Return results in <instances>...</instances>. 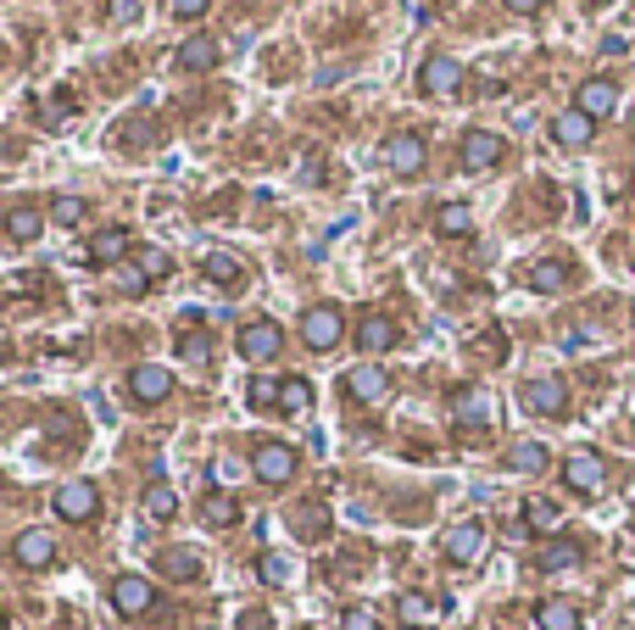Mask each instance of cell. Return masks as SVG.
<instances>
[{
	"mask_svg": "<svg viewBox=\"0 0 635 630\" xmlns=\"http://www.w3.org/2000/svg\"><path fill=\"white\" fill-rule=\"evenodd\" d=\"M580 608L569 597H547V602H535V630H580Z\"/></svg>",
	"mask_w": 635,
	"mask_h": 630,
	"instance_id": "22",
	"label": "cell"
},
{
	"mask_svg": "<svg viewBox=\"0 0 635 630\" xmlns=\"http://www.w3.org/2000/svg\"><path fill=\"white\" fill-rule=\"evenodd\" d=\"M524 524H529L535 535H552V530L563 524V508L547 502V497H529V502H524Z\"/></svg>",
	"mask_w": 635,
	"mask_h": 630,
	"instance_id": "27",
	"label": "cell"
},
{
	"mask_svg": "<svg viewBox=\"0 0 635 630\" xmlns=\"http://www.w3.org/2000/svg\"><path fill=\"white\" fill-rule=\"evenodd\" d=\"M134 262L145 268V280H167V274H173V257H167V251H156V246H140V251H134Z\"/></svg>",
	"mask_w": 635,
	"mask_h": 630,
	"instance_id": "36",
	"label": "cell"
},
{
	"mask_svg": "<svg viewBox=\"0 0 635 630\" xmlns=\"http://www.w3.org/2000/svg\"><path fill=\"white\" fill-rule=\"evenodd\" d=\"M340 391H346L351 402H362V408H374V402L391 397V374H385L380 363H357V369L340 380Z\"/></svg>",
	"mask_w": 635,
	"mask_h": 630,
	"instance_id": "9",
	"label": "cell"
},
{
	"mask_svg": "<svg viewBox=\"0 0 635 630\" xmlns=\"http://www.w3.org/2000/svg\"><path fill=\"white\" fill-rule=\"evenodd\" d=\"M0 363H7V351H0Z\"/></svg>",
	"mask_w": 635,
	"mask_h": 630,
	"instance_id": "46",
	"label": "cell"
},
{
	"mask_svg": "<svg viewBox=\"0 0 635 630\" xmlns=\"http://www.w3.org/2000/svg\"><path fill=\"white\" fill-rule=\"evenodd\" d=\"M485 547H491V530L480 524V519H463V524H451L446 530V542H440V553L451 558V564H480L485 558Z\"/></svg>",
	"mask_w": 635,
	"mask_h": 630,
	"instance_id": "3",
	"label": "cell"
},
{
	"mask_svg": "<svg viewBox=\"0 0 635 630\" xmlns=\"http://www.w3.org/2000/svg\"><path fill=\"white\" fill-rule=\"evenodd\" d=\"M313 408V385L302 380V374H291L285 385H280V413H307Z\"/></svg>",
	"mask_w": 635,
	"mask_h": 630,
	"instance_id": "33",
	"label": "cell"
},
{
	"mask_svg": "<svg viewBox=\"0 0 635 630\" xmlns=\"http://www.w3.org/2000/svg\"><path fill=\"white\" fill-rule=\"evenodd\" d=\"M51 508H56V519H67V524H89V519L101 513V491L89 486V480H62L56 497H51Z\"/></svg>",
	"mask_w": 635,
	"mask_h": 630,
	"instance_id": "1",
	"label": "cell"
},
{
	"mask_svg": "<svg viewBox=\"0 0 635 630\" xmlns=\"http://www.w3.org/2000/svg\"><path fill=\"white\" fill-rule=\"evenodd\" d=\"M547 464L552 458H547V446H540V441H518L513 453H507V469H518V475H540Z\"/></svg>",
	"mask_w": 635,
	"mask_h": 630,
	"instance_id": "28",
	"label": "cell"
},
{
	"mask_svg": "<svg viewBox=\"0 0 635 630\" xmlns=\"http://www.w3.org/2000/svg\"><path fill=\"white\" fill-rule=\"evenodd\" d=\"M552 140H558V145H569V151H580V145H591V140H596V118H585L580 107H569V112H558V118H552Z\"/></svg>",
	"mask_w": 635,
	"mask_h": 630,
	"instance_id": "18",
	"label": "cell"
},
{
	"mask_svg": "<svg viewBox=\"0 0 635 630\" xmlns=\"http://www.w3.org/2000/svg\"><path fill=\"white\" fill-rule=\"evenodd\" d=\"M112 608H118L123 619H140V613L156 608V586H151L145 575H118V580H112Z\"/></svg>",
	"mask_w": 635,
	"mask_h": 630,
	"instance_id": "12",
	"label": "cell"
},
{
	"mask_svg": "<svg viewBox=\"0 0 635 630\" xmlns=\"http://www.w3.org/2000/svg\"><path fill=\"white\" fill-rule=\"evenodd\" d=\"M178 357L207 363V357H212V335H207V329H185V335H178Z\"/></svg>",
	"mask_w": 635,
	"mask_h": 630,
	"instance_id": "35",
	"label": "cell"
},
{
	"mask_svg": "<svg viewBox=\"0 0 635 630\" xmlns=\"http://www.w3.org/2000/svg\"><path fill=\"white\" fill-rule=\"evenodd\" d=\"M574 107H580L585 118H596V123H602V118L618 107V84H613V78H585V84L574 89Z\"/></svg>",
	"mask_w": 635,
	"mask_h": 630,
	"instance_id": "16",
	"label": "cell"
},
{
	"mask_svg": "<svg viewBox=\"0 0 635 630\" xmlns=\"http://www.w3.org/2000/svg\"><path fill=\"white\" fill-rule=\"evenodd\" d=\"M451 419H458L463 435H474V430H485L496 419V408H491V397L480 385H463V391H451Z\"/></svg>",
	"mask_w": 635,
	"mask_h": 630,
	"instance_id": "10",
	"label": "cell"
},
{
	"mask_svg": "<svg viewBox=\"0 0 635 630\" xmlns=\"http://www.w3.org/2000/svg\"><path fill=\"white\" fill-rule=\"evenodd\" d=\"M84 213H89V207H84V196H56V202H51V218H56V224H67V229H78V224H84Z\"/></svg>",
	"mask_w": 635,
	"mask_h": 630,
	"instance_id": "39",
	"label": "cell"
},
{
	"mask_svg": "<svg viewBox=\"0 0 635 630\" xmlns=\"http://www.w3.org/2000/svg\"><path fill=\"white\" fill-rule=\"evenodd\" d=\"M502 156H507V140L502 134H491V129H469L463 134V173H491V167H502Z\"/></svg>",
	"mask_w": 635,
	"mask_h": 630,
	"instance_id": "8",
	"label": "cell"
},
{
	"mask_svg": "<svg viewBox=\"0 0 635 630\" xmlns=\"http://www.w3.org/2000/svg\"><path fill=\"white\" fill-rule=\"evenodd\" d=\"M140 7H145V0H107V18H112V23H134Z\"/></svg>",
	"mask_w": 635,
	"mask_h": 630,
	"instance_id": "42",
	"label": "cell"
},
{
	"mask_svg": "<svg viewBox=\"0 0 635 630\" xmlns=\"http://www.w3.org/2000/svg\"><path fill=\"white\" fill-rule=\"evenodd\" d=\"M396 619H402V624H429V619H435V602H429L424 591H402V597H396Z\"/></svg>",
	"mask_w": 635,
	"mask_h": 630,
	"instance_id": "32",
	"label": "cell"
},
{
	"mask_svg": "<svg viewBox=\"0 0 635 630\" xmlns=\"http://www.w3.org/2000/svg\"><path fill=\"white\" fill-rule=\"evenodd\" d=\"M474 229V213L463 207V202H446V207H435V235H446V240H463Z\"/></svg>",
	"mask_w": 635,
	"mask_h": 630,
	"instance_id": "26",
	"label": "cell"
},
{
	"mask_svg": "<svg viewBox=\"0 0 635 630\" xmlns=\"http://www.w3.org/2000/svg\"><path fill=\"white\" fill-rule=\"evenodd\" d=\"M0 630H7V613H0Z\"/></svg>",
	"mask_w": 635,
	"mask_h": 630,
	"instance_id": "45",
	"label": "cell"
},
{
	"mask_svg": "<svg viewBox=\"0 0 635 630\" xmlns=\"http://www.w3.org/2000/svg\"><path fill=\"white\" fill-rule=\"evenodd\" d=\"M40 229H45V213H40V207L23 202V207L7 213V235H12V240H40Z\"/></svg>",
	"mask_w": 635,
	"mask_h": 630,
	"instance_id": "30",
	"label": "cell"
},
{
	"mask_svg": "<svg viewBox=\"0 0 635 630\" xmlns=\"http://www.w3.org/2000/svg\"><path fill=\"white\" fill-rule=\"evenodd\" d=\"M280 385H285V380L256 374V380H251V408H280Z\"/></svg>",
	"mask_w": 635,
	"mask_h": 630,
	"instance_id": "40",
	"label": "cell"
},
{
	"mask_svg": "<svg viewBox=\"0 0 635 630\" xmlns=\"http://www.w3.org/2000/svg\"><path fill=\"white\" fill-rule=\"evenodd\" d=\"M212 0H167V18H201Z\"/></svg>",
	"mask_w": 635,
	"mask_h": 630,
	"instance_id": "43",
	"label": "cell"
},
{
	"mask_svg": "<svg viewBox=\"0 0 635 630\" xmlns=\"http://www.w3.org/2000/svg\"><path fill=\"white\" fill-rule=\"evenodd\" d=\"M201 274H207L212 285H223V291H240V285H245V262H240L234 251L212 246V251L201 257Z\"/></svg>",
	"mask_w": 635,
	"mask_h": 630,
	"instance_id": "17",
	"label": "cell"
},
{
	"mask_svg": "<svg viewBox=\"0 0 635 630\" xmlns=\"http://www.w3.org/2000/svg\"><path fill=\"white\" fill-rule=\"evenodd\" d=\"M291 530L302 535V542H324V535H329V508H324L318 497L296 502V508H291Z\"/></svg>",
	"mask_w": 635,
	"mask_h": 630,
	"instance_id": "21",
	"label": "cell"
},
{
	"mask_svg": "<svg viewBox=\"0 0 635 630\" xmlns=\"http://www.w3.org/2000/svg\"><path fill=\"white\" fill-rule=\"evenodd\" d=\"M569 285V262H558V257H540L535 268H529V291H540V296H558Z\"/></svg>",
	"mask_w": 635,
	"mask_h": 630,
	"instance_id": "24",
	"label": "cell"
},
{
	"mask_svg": "<svg viewBox=\"0 0 635 630\" xmlns=\"http://www.w3.org/2000/svg\"><path fill=\"white\" fill-rule=\"evenodd\" d=\"M256 575H262L267 586H285V580H291V558H285V553H262V558H256Z\"/></svg>",
	"mask_w": 635,
	"mask_h": 630,
	"instance_id": "38",
	"label": "cell"
},
{
	"mask_svg": "<svg viewBox=\"0 0 635 630\" xmlns=\"http://www.w3.org/2000/svg\"><path fill=\"white\" fill-rule=\"evenodd\" d=\"M418 89H424V96H458V89H463V62H451V56H424Z\"/></svg>",
	"mask_w": 635,
	"mask_h": 630,
	"instance_id": "13",
	"label": "cell"
},
{
	"mask_svg": "<svg viewBox=\"0 0 635 630\" xmlns=\"http://www.w3.org/2000/svg\"><path fill=\"white\" fill-rule=\"evenodd\" d=\"M201 513H207V524H218V530H229V524L240 519V502H234L229 491H207V508H201Z\"/></svg>",
	"mask_w": 635,
	"mask_h": 630,
	"instance_id": "34",
	"label": "cell"
},
{
	"mask_svg": "<svg viewBox=\"0 0 635 630\" xmlns=\"http://www.w3.org/2000/svg\"><path fill=\"white\" fill-rule=\"evenodd\" d=\"M123 251H129V229H101L89 240V262H123Z\"/></svg>",
	"mask_w": 635,
	"mask_h": 630,
	"instance_id": "31",
	"label": "cell"
},
{
	"mask_svg": "<svg viewBox=\"0 0 635 630\" xmlns=\"http://www.w3.org/2000/svg\"><path fill=\"white\" fill-rule=\"evenodd\" d=\"M340 335H346V313H340V307L318 302V307L302 313V346H313V351H335Z\"/></svg>",
	"mask_w": 635,
	"mask_h": 630,
	"instance_id": "5",
	"label": "cell"
},
{
	"mask_svg": "<svg viewBox=\"0 0 635 630\" xmlns=\"http://www.w3.org/2000/svg\"><path fill=\"white\" fill-rule=\"evenodd\" d=\"M535 564L547 569V575L574 569V564H580V542H563V535H558V542H547V547H540V558H535Z\"/></svg>",
	"mask_w": 635,
	"mask_h": 630,
	"instance_id": "29",
	"label": "cell"
},
{
	"mask_svg": "<svg viewBox=\"0 0 635 630\" xmlns=\"http://www.w3.org/2000/svg\"><path fill=\"white\" fill-rule=\"evenodd\" d=\"M12 558L23 569H51L56 564V535L51 530H23L18 542H12Z\"/></svg>",
	"mask_w": 635,
	"mask_h": 630,
	"instance_id": "14",
	"label": "cell"
},
{
	"mask_svg": "<svg viewBox=\"0 0 635 630\" xmlns=\"http://www.w3.org/2000/svg\"><path fill=\"white\" fill-rule=\"evenodd\" d=\"M357 346L369 351V357L391 351V346H396V324H391L385 313H362V318H357Z\"/></svg>",
	"mask_w": 635,
	"mask_h": 630,
	"instance_id": "19",
	"label": "cell"
},
{
	"mask_svg": "<svg viewBox=\"0 0 635 630\" xmlns=\"http://www.w3.org/2000/svg\"><path fill=\"white\" fill-rule=\"evenodd\" d=\"M380 156H385V167H391V173L413 178V173L424 167V156H429V140H424L418 129H396V134H385Z\"/></svg>",
	"mask_w": 635,
	"mask_h": 630,
	"instance_id": "4",
	"label": "cell"
},
{
	"mask_svg": "<svg viewBox=\"0 0 635 630\" xmlns=\"http://www.w3.org/2000/svg\"><path fill=\"white\" fill-rule=\"evenodd\" d=\"M167 391H173V374H167V369H156V363H140V369L129 374V397H134L140 408L167 402Z\"/></svg>",
	"mask_w": 635,
	"mask_h": 630,
	"instance_id": "15",
	"label": "cell"
},
{
	"mask_svg": "<svg viewBox=\"0 0 635 630\" xmlns=\"http://www.w3.org/2000/svg\"><path fill=\"white\" fill-rule=\"evenodd\" d=\"M118 285H123V296H145V291H151V280H145L140 262H123V268H118Z\"/></svg>",
	"mask_w": 635,
	"mask_h": 630,
	"instance_id": "41",
	"label": "cell"
},
{
	"mask_svg": "<svg viewBox=\"0 0 635 630\" xmlns=\"http://www.w3.org/2000/svg\"><path fill=\"white\" fill-rule=\"evenodd\" d=\"M296 446L291 441H262L256 453H251V475L262 480V486H285L291 475H296Z\"/></svg>",
	"mask_w": 635,
	"mask_h": 630,
	"instance_id": "2",
	"label": "cell"
},
{
	"mask_svg": "<svg viewBox=\"0 0 635 630\" xmlns=\"http://www.w3.org/2000/svg\"><path fill=\"white\" fill-rule=\"evenodd\" d=\"M140 508H145V519H151V524H167V519L178 513V497H173V486H167V480H151V486H145V497H140Z\"/></svg>",
	"mask_w": 635,
	"mask_h": 630,
	"instance_id": "25",
	"label": "cell"
},
{
	"mask_svg": "<svg viewBox=\"0 0 635 630\" xmlns=\"http://www.w3.org/2000/svg\"><path fill=\"white\" fill-rule=\"evenodd\" d=\"M563 486L580 491V497H596V491L607 486V464H602V453H569V464H563Z\"/></svg>",
	"mask_w": 635,
	"mask_h": 630,
	"instance_id": "11",
	"label": "cell"
},
{
	"mask_svg": "<svg viewBox=\"0 0 635 630\" xmlns=\"http://www.w3.org/2000/svg\"><path fill=\"white\" fill-rule=\"evenodd\" d=\"M502 7H507L513 18H535L540 7H547V0H502Z\"/></svg>",
	"mask_w": 635,
	"mask_h": 630,
	"instance_id": "44",
	"label": "cell"
},
{
	"mask_svg": "<svg viewBox=\"0 0 635 630\" xmlns=\"http://www.w3.org/2000/svg\"><path fill=\"white\" fill-rule=\"evenodd\" d=\"M218 62H223V45L212 34H190L185 45H178V67H185V73H207Z\"/></svg>",
	"mask_w": 635,
	"mask_h": 630,
	"instance_id": "20",
	"label": "cell"
},
{
	"mask_svg": "<svg viewBox=\"0 0 635 630\" xmlns=\"http://www.w3.org/2000/svg\"><path fill=\"white\" fill-rule=\"evenodd\" d=\"M156 569L167 575V580H201V553L196 547H167V553H156Z\"/></svg>",
	"mask_w": 635,
	"mask_h": 630,
	"instance_id": "23",
	"label": "cell"
},
{
	"mask_svg": "<svg viewBox=\"0 0 635 630\" xmlns=\"http://www.w3.org/2000/svg\"><path fill=\"white\" fill-rule=\"evenodd\" d=\"M280 351H285V329L274 318H251L240 329V357H251V363H274Z\"/></svg>",
	"mask_w": 635,
	"mask_h": 630,
	"instance_id": "7",
	"label": "cell"
},
{
	"mask_svg": "<svg viewBox=\"0 0 635 630\" xmlns=\"http://www.w3.org/2000/svg\"><path fill=\"white\" fill-rule=\"evenodd\" d=\"M340 630H385V619H380L369 602H351V608L340 613Z\"/></svg>",
	"mask_w": 635,
	"mask_h": 630,
	"instance_id": "37",
	"label": "cell"
},
{
	"mask_svg": "<svg viewBox=\"0 0 635 630\" xmlns=\"http://www.w3.org/2000/svg\"><path fill=\"white\" fill-rule=\"evenodd\" d=\"M524 408L540 413V419H563L569 413V385L558 374H535V380H524Z\"/></svg>",
	"mask_w": 635,
	"mask_h": 630,
	"instance_id": "6",
	"label": "cell"
}]
</instances>
